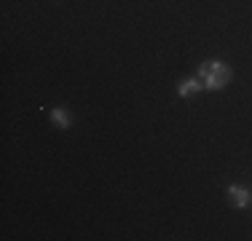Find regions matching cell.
Listing matches in <instances>:
<instances>
[{
	"label": "cell",
	"mask_w": 252,
	"mask_h": 241,
	"mask_svg": "<svg viewBox=\"0 0 252 241\" xmlns=\"http://www.w3.org/2000/svg\"><path fill=\"white\" fill-rule=\"evenodd\" d=\"M199 78L204 81V89L209 91H220L228 81H231V67L223 59H212V62L199 64Z\"/></svg>",
	"instance_id": "obj_1"
},
{
	"label": "cell",
	"mask_w": 252,
	"mask_h": 241,
	"mask_svg": "<svg viewBox=\"0 0 252 241\" xmlns=\"http://www.w3.org/2000/svg\"><path fill=\"white\" fill-rule=\"evenodd\" d=\"M51 120H54V126H59V129H70V113L64 110V107H54L51 110Z\"/></svg>",
	"instance_id": "obj_4"
},
{
	"label": "cell",
	"mask_w": 252,
	"mask_h": 241,
	"mask_svg": "<svg viewBox=\"0 0 252 241\" xmlns=\"http://www.w3.org/2000/svg\"><path fill=\"white\" fill-rule=\"evenodd\" d=\"M201 89H204V81H201V78H185V81H180L177 94H180V96H196Z\"/></svg>",
	"instance_id": "obj_3"
},
{
	"label": "cell",
	"mask_w": 252,
	"mask_h": 241,
	"mask_svg": "<svg viewBox=\"0 0 252 241\" xmlns=\"http://www.w3.org/2000/svg\"><path fill=\"white\" fill-rule=\"evenodd\" d=\"M228 201L233 204L236 209H247L252 204V193L247 188H242V185H228Z\"/></svg>",
	"instance_id": "obj_2"
}]
</instances>
